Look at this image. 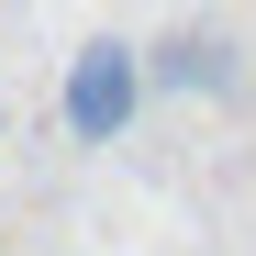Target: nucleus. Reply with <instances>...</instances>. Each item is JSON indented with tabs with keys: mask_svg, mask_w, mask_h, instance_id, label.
<instances>
[{
	"mask_svg": "<svg viewBox=\"0 0 256 256\" xmlns=\"http://www.w3.org/2000/svg\"><path fill=\"white\" fill-rule=\"evenodd\" d=\"M56 112H67V134H78V145H122V134H134V112H145V45L90 34V45L67 56Z\"/></svg>",
	"mask_w": 256,
	"mask_h": 256,
	"instance_id": "obj_1",
	"label": "nucleus"
},
{
	"mask_svg": "<svg viewBox=\"0 0 256 256\" xmlns=\"http://www.w3.org/2000/svg\"><path fill=\"white\" fill-rule=\"evenodd\" d=\"M145 90H167V100H234L245 90V45H234V22H167L156 45H145Z\"/></svg>",
	"mask_w": 256,
	"mask_h": 256,
	"instance_id": "obj_2",
	"label": "nucleus"
}]
</instances>
